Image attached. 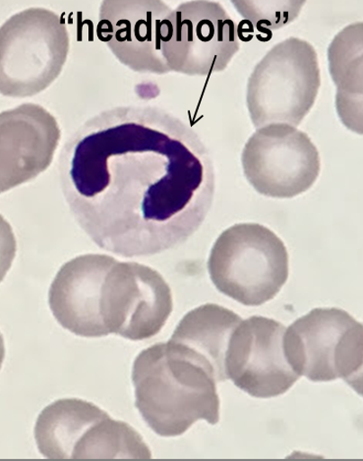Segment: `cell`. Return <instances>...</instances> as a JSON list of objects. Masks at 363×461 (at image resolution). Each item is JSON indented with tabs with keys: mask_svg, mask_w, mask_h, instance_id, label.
Here are the masks:
<instances>
[{
	"mask_svg": "<svg viewBox=\"0 0 363 461\" xmlns=\"http://www.w3.org/2000/svg\"><path fill=\"white\" fill-rule=\"evenodd\" d=\"M132 382L137 410L159 436L184 435L199 420L211 425L220 421L217 381L168 341L141 352Z\"/></svg>",
	"mask_w": 363,
	"mask_h": 461,
	"instance_id": "2",
	"label": "cell"
},
{
	"mask_svg": "<svg viewBox=\"0 0 363 461\" xmlns=\"http://www.w3.org/2000/svg\"><path fill=\"white\" fill-rule=\"evenodd\" d=\"M320 84L313 46L298 38L279 42L256 66L249 80L247 101L254 126L300 125L313 109Z\"/></svg>",
	"mask_w": 363,
	"mask_h": 461,
	"instance_id": "5",
	"label": "cell"
},
{
	"mask_svg": "<svg viewBox=\"0 0 363 461\" xmlns=\"http://www.w3.org/2000/svg\"><path fill=\"white\" fill-rule=\"evenodd\" d=\"M150 460L151 450L130 424L106 415L94 424L74 449L72 460Z\"/></svg>",
	"mask_w": 363,
	"mask_h": 461,
	"instance_id": "16",
	"label": "cell"
},
{
	"mask_svg": "<svg viewBox=\"0 0 363 461\" xmlns=\"http://www.w3.org/2000/svg\"><path fill=\"white\" fill-rule=\"evenodd\" d=\"M60 184L74 220L100 249L123 257L177 248L205 221L215 193L208 149L155 106H120L68 139Z\"/></svg>",
	"mask_w": 363,
	"mask_h": 461,
	"instance_id": "1",
	"label": "cell"
},
{
	"mask_svg": "<svg viewBox=\"0 0 363 461\" xmlns=\"http://www.w3.org/2000/svg\"><path fill=\"white\" fill-rule=\"evenodd\" d=\"M286 327L273 319L254 316L238 326L226 357L228 380L258 399L284 394L300 379L288 363L284 337Z\"/></svg>",
	"mask_w": 363,
	"mask_h": 461,
	"instance_id": "11",
	"label": "cell"
},
{
	"mask_svg": "<svg viewBox=\"0 0 363 461\" xmlns=\"http://www.w3.org/2000/svg\"><path fill=\"white\" fill-rule=\"evenodd\" d=\"M60 140L55 117L44 107L21 104L2 113V191L37 177L50 166Z\"/></svg>",
	"mask_w": 363,
	"mask_h": 461,
	"instance_id": "13",
	"label": "cell"
},
{
	"mask_svg": "<svg viewBox=\"0 0 363 461\" xmlns=\"http://www.w3.org/2000/svg\"><path fill=\"white\" fill-rule=\"evenodd\" d=\"M102 316L109 334L139 341L162 330L174 303L170 287L152 267L116 261L106 276Z\"/></svg>",
	"mask_w": 363,
	"mask_h": 461,
	"instance_id": "8",
	"label": "cell"
},
{
	"mask_svg": "<svg viewBox=\"0 0 363 461\" xmlns=\"http://www.w3.org/2000/svg\"><path fill=\"white\" fill-rule=\"evenodd\" d=\"M231 3L255 29L270 32L293 23L306 0H231Z\"/></svg>",
	"mask_w": 363,
	"mask_h": 461,
	"instance_id": "18",
	"label": "cell"
},
{
	"mask_svg": "<svg viewBox=\"0 0 363 461\" xmlns=\"http://www.w3.org/2000/svg\"><path fill=\"white\" fill-rule=\"evenodd\" d=\"M208 271L220 293L244 306H260L286 283L288 254L269 229L240 223L223 231L213 244Z\"/></svg>",
	"mask_w": 363,
	"mask_h": 461,
	"instance_id": "3",
	"label": "cell"
},
{
	"mask_svg": "<svg viewBox=\"0 0 363 461\" xmlns=\"http://www.w3.org/2000/svg\"><path fill=\"white\" fill-rule=\"evenodd\" d=\"M345 382L363 398V361L359 369Z\"/></svg>",
	"mask_w": 363,
	"mask_h": 461,
	"instance_id": "19",
	"label": "cell"
},
{
	"mask_svg": "<svg viewBox=\"0 0 363 461\" xmlns=\"http://www.w3.org/2000/svg\"><path fill=\"white\" fill-rule=\"evenodd\" d=\"M328 62L336 101L363 102V23L339 32L328 48Z\"/></svg>",
	"mask_w": 363,
	"mask_h": 461,
	"instance_id": "17",
	"label": "cell"
},
{
	"mask_svg": "<svg viewBox=\"0 0 363 461\" xmlns=\"http://www.w3.org/2000/svg\"><path fill=\"white\" fill-rule=\"evenodd\" d=\"M284 348L300 376L346 381L363 361V324L341 309H313L286 329Z\"/></svg>",
	"mask_w": 363,
	"mask_h": 461,
	"instance_id": "6",
	"label": "cell"
},
{
	"mask_svg": "<svg viewBox=\"0 0 363 461\" xmlns=\"http://www.w3.org/2000/svg\"><path fill=\"white\" fill-rule=\"evenodd\" d=\"M241 321L238 314L225 307L202 305L179 321L168 341L204 366L217 383L225 382L230 340Z\"/></svg>",
	"mask_w": 363,
	"mask_h": 461,
	"instance_id": "14",
	"label": "cell"
},
{
	"mask_svg": "<svg viewBox=\"0 0 363 461\" xmlns=\"http://www.w3.org/2000/svg\"><path fill=\"white\" fill-rule=\"evenodd\" d=\"M105 415L97 405L78 399L52 402L41 412L35 426L40 454L50 460H72L82 437Z\"/></svg>",
	"mask_w": 363,
	"mask_h": 461,
	"instance_id": "15",
	"label": "cell"
},
{
	"mask_svg": "<svg viewBox=\"0 0 363 461\" xmlns=\"http://www.w3.org/2000/svg\"><path fill=\"white\" fill-rule=\"evenodd\" d=\"M173 12L163 0H103L97 36L128 68L167 74L163 45Z\"/></svg>",
	"mask_w": 363,
	"mask_h": 461,
	"instance_id": "10",
	"label": "cell"
},
{
	"mask_svg": "<svg viewBox=\"0 0 363 461\" xmlns=\"http://www.w3.org/2000/svg\"><path fill=\"white\" fill-rule=\"evenodd\" d=\"M245 177L260 194L293 198L311 189L320 173L318 149L304 132L271 124L253 134L242 153Z\"/></svg>",
	"mask_w": 363,
	"mask_h": 461,
	"instance_id": "9",
	"label": "cell"
},
{
	"mask_svg": "<svg viewBox=\"0 0 363 461\" xmlns=\"http://www.w3.org/2000/svg\"><path fill=\"white\" fill-rule=\"evenodd\" d=\"M70 40L66 21L46 8H29L0 30V91L28 98L46 90L66 64Z\"/></svg>",
	"mask_w": 363,
	"mask_h": 461,
	"instance_id": "4",
	"label": "cell"
},
{
	"mask_svg": "<svg viewBox=\"0 0 363 461\" xmlns=\"http://www.w3.org/2000/svg\"><path fill=\"white\" fill-rule=\"evenodd\" d=\"M116 261L108 255L87 254L60 267L50 288L49 304L61 327L83 338L110 335L102 316V294Z\"/></svg>",
	"mask_w": 363,
	"mask_h": 461,
	"instance_id": "12",
	"label": "cell"
},
{
	"mask_svg": "<svg viewBox=\"0 0 363 461\" xmlns=\"http://www.w3.org/2000/svg\"><path fill=\"white\" fill-rule=\"evenodd\" d=\"M239 50L236 24L220 4L191 0L170 16L163 45L170 72L207 77L225 70Z\"/></svg>",
	"mask_w": 363,
	"mask_h": 461,
	"instance_id": "7",
	"label": "cell"
}]
</instances>
